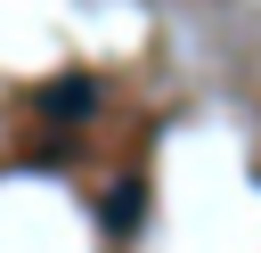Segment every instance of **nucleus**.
Returning a JSON list of instances; mask_svg holds the SVG:
<instances>
[{"instance_id":"obj_1","label":"nucleus","mask_w":261,"mask_h":253,"mask_svg":"<svg viewBox=\"0 0 261 253\" xmlns=\"http://www.w3.org/2000/svg\"><path fill=\"white\" fill-rule=\"evenodd\" d=\"M41 114H49V122H90V114H98V82H90V73H57V82L41 90Z\"/></svg>"},{"instance_id":"obj_2","label":"nucleus","mask_w":261,"mask_h":253,"mask_svg":"<svg viewBox=\"0 0 261 253\" xmlns=\"http://www.w3.org/2000/svg\"><path fill=\"white\" fill-rule=\"evenodd\" d=\"M139 212H147V188H139V180H122V188L106 196V229H114V237H130V220H139Z\"/></svg>"}]
</instances>
